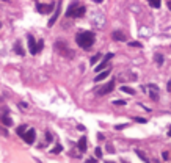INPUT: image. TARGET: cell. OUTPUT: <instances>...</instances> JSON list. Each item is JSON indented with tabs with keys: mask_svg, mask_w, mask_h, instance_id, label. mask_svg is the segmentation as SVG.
I'll return each mask as SVG.
<instances>
[{
	"mask_svg": "<svg viewBox=\"0 0 171 163\" xmlns=\"http://www.w3.org/2000/svg\"><path fill=\"white\" fill-rule=\"evenodd\" d=\"M96 41V35L93 32H82L75 36V42L82 49H90Z\"/></svg>",
	"mask_w": 171,
	"mask_h": 163,
	"instance_id": "1",
	"label": "cell"
},
{
	"mask_svg": "<svg viewBox=\"0 0 171 163\" xmlns=\"http://www.w3.org/2000/svg\"><path fill=\"white\" fill-rule=\"evenodd\" d=\"M85 13H86V8L83 5H80V3H71L68 11H66V16L68 17H82Z\"/></svg>",
	"mask_w": 171,
	"mask_h": 163,
	"instance_id": "2",
	"label": "cell"
},
{
	"mask_svg": "<svg viewBox=\"0 0 171 163\" xmlns=\"http://www.w3.org/2000/svg\"><path fill=\"white\" fill-rule=\"evenodd\" d=\"M55 49H57L58 54H61L63 56H66V58H74V55H75V54H74V50H71V49H69L65 42H61V41L55 42Z\"/></svg>",
	"mask_w": 171,
	"mask_h": 163,
	"instance_id": "3",
	"label": "cell"
},
{
	"mask_svg": "<svg viewBox=\"0 0 171 163\" xmlns=\"http://www.w3.org/2000/svg\"><path fill=\"white\" fill-rule=\"evenodd\" d=\"M55 8H57L55 3H36V9L41 14H49V13L55 11Z\"/></svg>",
	"mask_w": 171,
	"mask_h": 163,
	"instance_id": "4",
	"label": "cell"
},
{
	"mask_svg": "<svg viewBox=\"0 0 171 163\" xmlns=\"http://www.w3.org/2000/svg\"><path fill=\"white\" fill-rule=\"evenodd\" d=\"M113 88H115V80L112 78V80H110L108 83H105V85H104L102 88L99 89L98 94H99V96H105V94H108V93H112Z\"/></svg>",
	"mask_w": 171,
	"mask_h": 163,
	"instance_id": "5",
	"label": "cell"
},
{
	"mask_svg": "<svg viewBox=\"0 0 171 163\" xmlns=\"http://www.w3.org/2000/svg\"><path fill=\"white\" fill-rule=\"evenodd\" d=\"M147 93H149V97L152 99V101H159V86L154 85V83H151V85H147Z\"/></svg>",
	"mask_w": 171,
	"mask_h": 163,
	"instance_id": "6",
	"label": "cell"
},
{
	"mask_svg": "<svg viewBox=\"0 0 171 163\" xmlns=\"http://www.w3.org/2000/svg\"><path fill=\"white\" fill-rule=\"evenodd\" d=\"M35 136H36L35 130H33V129H28L22 138H24V141L27 143V144H33V143H35Z\"/></svg>",
	"mask_w": 171,
	"mask_h": 163,
	"instance_id": "7",
	"label": "cell"
},
{
	"mask_svg": "<svg viewBox=\"0 0 171 163\" xmlns=\"http://www.w3.org/2000/svg\"><path fill=\"white\" fill-rule=\"evenodd\" d=\"M112 54H107L105 56H104V60L99 63V66H96V72H102V69H105L107 68V64H108V61L112 60Z\"/></svg>",
	"mask_w": 171,
	"mask_h": 163,
	"instance_id": "8",
	"label": "cell"
},
{
	"mask_svg": "<svg viewBox=\"0 0 171 163\" xmlns=\"http://www.w3.org/2000/svg\"><path fill=\"white\" fill-rule=\"evenodd\" d=\"M60 11H61V3H57V8H55V11H53V14H52V17L49 19V27H52L53 24L57 22V19H58V16H60Z\"/></svg>",
	"mask_w": 171,
	"mask_h": 163,
	"instance_id": "9",
	"label": "cell"
},
{
	"mask_svg": "<svg viewBox=\"0 0 171 163\" xmlns=\"http://www.w3.org/2000/svg\"><path fill=\"white\" fill-rule=\"evenodd\" d=\"M27 41H28V50H30V54L36 55V54H38V50H36V47H38V46L35 44V38H33L32 35H28V36H27Z\"/></svg>",
	"mask_w": 171,
	"mask_h": 163,
	"instance_id": "10",
	"label": "cell"
},
{
	"mask_svg": "<svg viewBox=\"0 0 171 163\" xmlns=\"http://www.w3.org/2000/svg\"><path fill=\"white\" fill-rule=\"evenodd\" d=\"M112 36H113V39H116V41H124V39H126V35H124L123 32H119V30L113 32Z\"/></svg>",
	"mask_w": 171,
	"mask_h": 163,
	"instance_id": "11",
	"label": "cell"
},
{
	"mask_svg": "<svg viewBox=\"0 0 171 163\" xmlns=\"http://www.w3.org/2000/svg\"><path fill=\"white\" fill-rule=\"evenodd\" d=\"M86 144H88V143H86V138H85V136H82V138L79 140V143H77V146H79L80 151H86Z\"/></svg>",
	"mask_w": 171,
	"mask_h": 163,
	"instance_id": "12",
	"label": "cell"
},
{
	"mask_svg": "<svg viewBox=\"0 0 171 163\" xmlns=\"http://www.w3.org/2000/svg\"><path fill=\"white\" fill-rule=\"evenodd\" d=\"M0 121H2L5 125H13V121L8 115H0Z\"/></svg>",
	"mask_w": 171,
	"mask_h": 163,
	"instance_id": "13",
	"label": "cell"
},
{
	"mask_svg": "<svg viewBox=\"0 0 171 163\" xmlns=\"http://www.w3.org/2000/svg\"><path fill=\"white\" fill-rule=\"evenodd\" d=\"M108 74H110V71H102V72H99V75H96V77H94V82H100V80H104V78H105Z\"/></svg>",
	"mask_w": 171,
	"mask_h": 163,
	"instance_id": "14",
	"label": "cell"
},
{
	"mask_svg": "<svg viewBox=\"0 0 171 163\" xmlns=\"http://www.w3.org/2000/svg\"><path fill=\"white\" fill-rule=\"evenodd\" d=\"M154 61H156L159 66H162V64H163V55H160V54H156V55H154Z\"/></svg>",
	"mask_w": 171,
	"mask_h": 163,
	"instance_id": "15",
	"label": "cell"
},
{
	"mask_svg": "<svg viewBox=\"0 0 171 163\" xmlns=\"http://www.w3.org/2000/svg\"><path fill=\"white\" fill-rule=\"evenodd\" d=\"M135 154H137V155H138V157H140V158H141V160H143V162L149 163V160H147V157H146V155H145V154H143V152H141V151H140V149H135Z\"/></svg>",
	"mask_w": 171,
	"mask_h": 163,
	"instance_id": "16",
	"label": "cell"
},
{
	"mask_svg": "<svg viewBox=\"0 0 171 163\" xmlns=\"http://www.w3.org/2000/svg\"><path fill=\"white\" fill-rule=\"evenodd\" d=\"M27 130H28V129H27V125H19V127H18V130H16V132H18V135L24 136Z\"/></svg>",
	"mask_w": 171,
	"mask_h": 163,
	"instance_id": "17",
	"label": "cell"
},
{
	"mask_svg": "<svg viewBox=\"0 0 171 163\" xmlns=\"http://www.w3.org/2000/svg\"><path fill=\"white\" fill-rule=\"evenodd\" d=\"M121 91H124V93H127V94H135V91H133L132 88H129V86H121Z\"/></svg>",
	"mask_w": 171,
	"mask_h": 163,
	"instance_id": "18",
	"label": "cell"
},
{
	"mask_svg": "<svg viewBox=\"0 0 171 163\" xmlns=\"http://www.w3.org/2000/svg\"><path fill=\"white\" fill-rule=\"evenodd\" d=\"M129 46H130V47H140V49L143 47L141 42H138V41H130V42H129Z\"/></svg>",
	"mask_w": 171,
	"mask_h": 163,
	"instance_id": "19",
	"label": "cell"
},
{
	"mask_svg": "<svg viewBox=\"0 0 171 163\" xmlns=\"http://www.w3.org/2000/svg\"><path fill=\"white\" fill-rule=\"evenodd\" d=\"M14 47H16V52H18L19 55H24V52H22V49H21V42H16Z\"/></svg>",
	"mask_w": 171,
	"mask_h": 163,
	"instance_id": "20",
	"label": "cell"
},
{
	"mask_svg": "<svg viewBox=\"0 0 171 163\" xmlns=\"http://www.w3.org/2000/svg\"><path fill=\"white\" fill-rule=\"evenodd\" d=\"M61 151H63V148H61L60 144H57L55 148L52 149V152H53V154H58V152H61Z\"/></svg>",
	"mask_w": 171,
	"mask_h": 163,
	"instance_id": "21",
	"label": "cell"
},
{
	"mask_svg": "<svg viewBox=\"0 0 171 163\" xmlns=\"http://www.w3.org/2000/svg\"><path fill=\"white\" fill-rule=\"evenodd\" d=\"M46 141H47V143H52V141H53L52 133H50V132H46Z\"/></svg>",
	"mask_w": 171,
	"mask_h": 163,
	"instance_id": "22",
	"label": "cell"
},
{
	"mask_svg": "<svg viewBox=\"0 0 171 163\" xmlns=\"http://www.w3.org/2000/svg\"><path fill=\"white\" fill-rule=\"evenodd\" d=\"M94 154H96V157H102V149H100V148H96L94 149Z\"/></svg>",
	"mask_w": 171,
	"mask_h": 163,
	"instance_id": "23",
	"label": "cell"
},
{
	"mask_svg": "<svg viewBox=\"0 0 171 163\" xmlns=\"http://www.w3.org/2000/svg\"><path fill=\"white\" fill-rule=\"evenodd\" d=\"M99 58H100V54H96V55L91 58V64H96V61H98Z\"/></svg>",
	"mask_w": 171,
	"mask_h": 163,
	"instance_id": "24",
	"label": "cell"
},
{
	"mask_svg": "<svg viewBox=\"0 0 171 163\" xmlns=\"http://www.w3.org/2000/svg\"><path fill=\"white\" fill-rule=\"evenodd\" d=\"M107 152H110V154H113V152H116V151H115V148H113L112 144H107Z\"/></svg>",
	"mask_w": 171,
	"mask_h": 163,
	"instance_id": "25",
	"label": "cell"
},
{
	"mask_svg": "<svg viewBox=\"0 0 171 163\" xmlns=\"http://www.w3.org/2000/svg\"><path fill=\"white\" fill-rule=\"evenodd\" d=\"M115 105H126V101H113Z\"/></svg>",
	"mask_w": 171,
	"mask_h": 163,
	"instance_id": "26",
	"label": "cell"
},
{
	"mask_svg": "<svg viewBox=\"0 0 171 163\" xmlns=\"http://www.w3.org/2000/svg\"><path fill=\"white\" fill-rule=\"evenodd\" d=\"M149 5L152 6V8H159V6H160V3H159V2H152V3H149Z\"/></svg>",
	"mask_w": 171,
	"mask_h": 163,
	"instance_id": "27",
	"label": "cell"
},
{
	"mask_svg": "<svg viewBox=\"0 0 171 163\" xmlns=\"http://www.w3.org/2000/svg\"><path fill=\"white\" fill-rule=\"evenodd\" d=\"M126 125H127V124H118V125H116V130H121V129L126 127Z\"/></svg>",
	"mask_w": 171,
	"mask_h": 163,
	"instance_id": "28",
	"label": "cell"
},
{
	"mask_svg": "<svg viewBox=\"0 0 171 163\" xmlns=\"http://www.w3.org/2000/svg\"><path fill=\"white\" fill-rule=\"evenodd\" d=\"M98 138L99 140H105V136H104V133H98Z\"/></svg>",
	"mask_w": 171,
	"mask_h": 163,
	"instance_id": "29",
	"label": "cell"
},
{
	"mask_svg": "<svg viewBox=\"0 0 171 163\" xmlns=\"http://www.w3.org/2000/svg\"><path fill=\"white\" fill-rule=\"evenodd\" d=\"M166 88H168V91H170V93H171V80H170V82H168V85H166Z\"/></svg>",
	"mask_w": 171,
	"mask_h": 163,
	"instance_id": "30",
	"label": "cell"
},
{
	"mask_svg": "<svg viewBox=\"0 0 171 163\" xmlns=\"http://www.w3.org/2000/svg\"><path fill=\"white\" fill-rule=\"evenodd\" d=\"M137 121H138V122H146V119H143V118H137Z\"/></svg>",
	"mask_w": 171,
	"mask_h": 163,
	"instance_id": "31",
	"label": "cell"
},
{
	"mask_svg": "<svg viewBox=\"0 0 171 163\" xmlns=\"http://www.w3.org/2000/svg\"><path fill=\"white\" fill-rule=\"evenodd\" d=\"M86 163H96V162L93 160V158H88V160H86Z\"/></svg>",
	"mask_w": 171,
	"mask_h": 163,
	"instance_id": "32",
	"label": "cell"
},
{
	"mask_svg": "<svg viewBox=\"0 0 171 163\" xmlns=\"http://www.w3.org/2000/svg\"><path fill=\"white\" fill-rule=\"evenodd\" d=\"M168 8L171 9V2H168Z\"/></svg>",
	"mask_w": 171,
	"mask_h": 163,
	"instance_id": "33",
	"label": "cell"
},
{
	"mask_svg": "<svg viewBox=\"0 0 171 163\" xmlns=\"http://www.w3.org/2000/svg\"><path fill=\"white\" fill-rule=\"evenodd\" d=\"M168 135H170V136H171V129H170V132H168Z\"/></svg>",
	"mask_w": 171,
	"mask_h": 163,
	"instance_id": "34",
	"label": "cell"
},
{
	"mask_svg": "<svg viewBox=\"0 0 171 163\" xmlns=\"http://www.w3.org/2000/svg\"><path fill=\"white\" fill-rule=\"evenodd\" d=\"M107 163H115V162H107Z\"/></svg>",
	"mask_w": 171,
	"mask_h": 163,
	"instance_id": "35",
	"label": "cell"
},
{
	"mask_svg": "<svg viewBox=\"0 0 171 163\" xmlns=\"http://www.w3.org/2000/svg\"><path fill=\"white\" fill-rule=\"evenodd\" d=\"M123 163H129V162H123Z\"/></svg>",
	"mask_w": 171,
	"mask_h": 163,
	"instance_id": "36",
	"label": "cell"
},
{
	"mask_svg": "<svg viewBox=\"0 0 171 163\" xmlns=\"http://www.w3.org/2000/svg\"><path fill=\"white\" fill-rule=\"evenodd\" d=\"M0 25H2V24H0Z\"/></svg>",
	"mask_w": 171,
	"mask_h": 163,
	"instance_id": "37",
	"label": "cell"
}]
</instances>
